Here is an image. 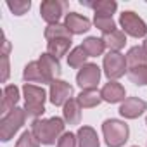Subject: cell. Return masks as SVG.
I'll return each instance as SVG.
<instances>
[{
  "label": "cell",
  "instance_id": "obj_5",
  "mask_svg": "<svg viewBox=\"0 0 147 147\" xmlns=\"http://www.w3.org/2000/svg\"><path fill=\"white\" fill-rule=\"evenodd\" d=\"M104 75L109 78V82H116L118 78L125 76V73H128V64H126V55L121 52H109L104 55Z\"/></svg>",
  "mask_w": 147,
  "mask_h": 147
},
{
  "label": "cell",
  "instance_id": "obj_31",
  "mask_svg": "<svg viewBox=\"0 0 147 147\" xmlns=\"http://www.w3.org/2000/svg\"><path fill=\"white\" fill-rule=\"evenodd\" d=\"M9 78V55L2 54V83H5Z\"/></svg>",
  "mask_w": 147,
  "mask_h": 147
},
{
  "label": "cell",
  "instance_id": "obj_28",
  "mask_svg": "<svg viewBox=\"0 0 147 147\" xmlns=\"http://www.w3.org/2000/svg\"><path fill=\"white\" fill-rule=\"evenodd\" d=\"M7 7L14 16H24L31 9V2L30 0H14V2H7Z\"/></svg>",
  "mask_w": 147,
  "mask_h": 147
},
{
  "label": "cell",
  "instance_id": "obj_13",
  "mask_svg": "<svg viewBox=\"0 0 147 147\" xmlns=\"http://www.w3.org/2000/svg\"><path fill=\"white\" fill-rule=\"evenodd\" d=\"M100 97L102 100L109 102V104H116V102H123L125 100V87L118 82H109L102 87L100 90Z\"/></svg>",
  "mask_w": 147,
  "mask_h": 147
},
{
  "label": "cell",
  "instance_id": "obj_32",
  "mask_svg": "<svg viewBox=\"0 0 147 147\" xmlns=\"http://www.w3.org/2000/svg\"><path fill=\"white\" fill-rule=\"evenodd\" d=\"M142 49H144V50L147 52V38H145V42H144V45H142Z\"/></svg>",
  "mask_w": 147,
  "mask_h": 147
},
{
  "label": "cell",
  "instance_id": "obj_30",
  "mask_svg": "<svg viewBox=\"0 0 147 147\" xmlns=\"http://www.w3.org/2000/svg\"><path fill=\"white\" fill-rule=\"evenodd\" d=\"M57 147H78V138L71 131H64L57 140Z\"/></svg>",
  "mask_w": 147,
  "mask_h": 147
},
{
  "label": "cell",
  "instance_id": "obj_19",
  "mask_svg": "<svg viewBox=\"0 0 147 147\" xmlns=\"http://www.w3.org/2000/svg\"><path fill=\"white\" fill-rule=\"evenodd\" d=\"M102 40L106 43V49H109V52H119L126 43V35L123 30H114L113 33L104 35Z\"/></svg>",
  "mask_w": 147,
  "mask_h": 147
},
{
  "label": "cell",
  "instance_id": "obj_33",
  "mask_svg": "<svg viewBox=\"0 0 147 147\" xmlns=\"http://www.w3.org/2000/svg\"><path fill=\"white\" fill-rule=\"evenodd\" d=\"M145 125H147V118H145Z\"/></svg>",
  "mask_w": 147,
  "mask_h": 147
},
{
  "label": "cell",
  "instance_id": "obj_24",
  "mask_svg": "<svg viewBox=\"0 0 147 147\" xmlns=\"http://www.w3.org/2000/svg\"><path fill=\"white\" fill-rule=\"evenodd\" d=\"M87 59H88V54L85 52V49L80 45V47H75L69 55H67V64L71 67H83L87 64Z\"/></svg>",
  "mask_w": 147,
  "mask_h": 147
},
{
  "label": "cell",
  "instance_id": "obj_14",
  "mask_svg": "<svg viewBox=\"0 0 147 147\" xmlns=\"http://www.w3.org/2000/svg\"><path fill=\"white\" fill-rule=\"evenodd\" d=\"M80 4L85 7H90L95 11V16H107L113 18V14L118 9V4L114 0H94V2H87V0H80Z\"/></svg>",
  "mask_w": 147,
  "mask_h": 147
},
{
  "label": "cell",
  "instance_id": "obj_16",
  "mask_svg": "<svg viewBox=\"0 0 147 147\" xmlns=\"http://www.w3.org/2000/svg\"><path fill=\"white\" fill-rule=\"evenodd\" d=\"M62 119L67 125H80L82 119V107L76 99H69L62 107Z\"/></svg>",
  "mask_w": 147,
  "mask_h": 147
},
{
  "label": "cell",
  "instance_id": "obj_4",
  "mask_svg": "<svg viewBox=\"0 0 147 147\" xmlns=\"http://www.w3.org/2000/svg\"><path fill=\"white\" fill-rule=\"evenodd\" d=\"M24 119H26V113L21 107H14L12 111L4 114V118L0 119V140L9 142L24 125Z\"/></svg>",
  "mask_w": 147,
  "mask_h": 147
},
{
  "label": "cell",
  "instance_id": "obj_22",
  "mask_svg": "<svg viewBox=\"0 0 147 147\" xmlns=\"http://www.w3.org/2000/svg\"><path fill=\"white\" fill-rule=\"evenodd\" d=\"M82 47L85 49V52L88 54V57H97V55H102L104 50H106V43L102 38H97V36H88L83 40Z\"/></svg>",
  "mask_w": 147,
  "mask_h": 147
},
{
  "label": "cell",
  "instance_id": "obj_34",
  "mask_svg": "<svg viewBox=\"0 0 147 147\" xmlns=\"http://www.w3.org/2000/svg\"><path fill=\"white\" fill-rule=\"evenodd\" d=\"M133 147H138V145H133Z\"/></svg>",
  "mask_w": 147,
  "mask_h": 147
},
{
  "label": "cell",
  "instance_id": "obj_17",
  "mask_svg": "<svg viewBox=\"0 0 147 147\" xmlns=\"http://www.w3.org/2000/svg\"><path fill=\"white\" fill-rule=\"evenodd\" d=\"M76 138H78V147H100L97 131L92 126H87V125L80 126Z\"/></svg>",
  "mask_w": 147,
  "mask_h": 147
},
{
  "label": "cell",
  "instance_id": "obj_15",
  "mask_svg": "<svg viewBox=\"0 0 147 147\" xmlns=\"http://www.w3.org/2000/svg\"><path fill=\"white\" fill-rule=\"evenodd\" d=\"M23 78L26 83H49L50 82L47 80V76L43 75V71L38 64V61H31L24 66V71H23Z\"/></svg>",
  "mask_w": 147,
  "mask_h": 147
},
{
  "label": "cell",
  "instance_id": "obj_29",
  "mask_svg": "<svg viewBox=\"0 0 147 147\" xmlns=\"http://www.w3.org/2000/svg\"><path fill=\"white\" fill-rule=\"evenodd\" d=\"M16 147H40V142H38V140H36V137L31 133V130H30V131L26 130V131L19 137V140H18Z\"/></svg>",
  "mask_w": 147,
  "mask_h": 147
},
{
  "label": "cell",
  "instance_id": "obj_26",
  "mask_svg": "<svg viewBox=\"0 0 147 147\" xmlns=\"http://www.w3.org/2000/svg\"><path fill=\"white\" fill-rule=\"evenodd\" d=\"M128 78L131 83L144 87L147 85V66H137V67H128Z\"/></svg>",
  "mask_w": 147,
  "mask_h": 147
},
{
  "label": "cell",
  "instance_id": "obj_9",
  "mask_svg": "<svg viewBox=\"0 0 147 147\" xmlns=\"http://www.w3.org/2000/svg\"><path fill=\"white\" fill-rule=\"evenodd\" d=\"M147 109V102L138 99V97H128L121 102L119 106V114L126 119H135L140 114H144V111Z\"/></svg>",
  "mask_w": 147,
  "mask_h": 147
},
{
  "label": "cell",
  "instance_id": "obj_12",
  "mask_svg": "<svg viewBox=\"0 0 147 147\" xmlns=\"http://www.w3.org/2000/svg\"><path fill=\"white\" fill-rule=\"evenodd\" d=\"M62 9H64V4L59 2V0H45L40 5V14L43 21H47L49 24H57L62 16Z\"/></svg>",
  "mask_w": 147,
  "mask_h": 147
},
{
  "label": "cell",
  "instance_id": "obj_23",
  "mask_svg": "<svg viewBox=\"0 0 147 147\" xmlns=\"http://www.w3.org/2000/svg\"><path fill=\"white\" fill-rule=\"evenodd\" d=\"M126 64L128 67L147 66V52L142 47H131L126 54Z\"/></svg>",
  "mask_w": 147,
  "mask_h": 147
},
{
  "label": "cell",
  "instance_id": "obj_8",
  "mask_svg": "<svg viewBox=\"0 0 147 147\" xmlns=\"http://www.w3.org/2000/svg\"><path fill=\"white\" fill-rule=\"evenodd\" d=\"M73 95V87L67 83V82H62V80H54L50 83V90H49V99L54 106H62L71 99Z\"/></svg>",
  "mask_w": 147,
  "mask_h": 147
},
{
  "label": "cell",
  "instance_id": "obj_25",
  "mask_svg": "<svg viewBox=\"0 0 147 147\" xmlns=\"http://www.w3.org/2000/svg\"><path fill=\"white\" fill-rule=\"evenodd\" d=\"M45 38L50 42V40H55V38H71L73 35L69 33V30L64 26V24H61V23H57V24H49L47 28H45Z\"/></svg>",
  "mask_w": 147,
  "mask_h": 147
},
{
  "label": "cell",
  "instance_id": "obj_2",
  "mask_svg": "<svg viewBox=\"0 0 147 147\" xmlns=\"http://www.w3.org/2000/svg\"><path fill=\"white\" fill-rule=\"evenodd\" d=\"M23 95H24V100H26V104L23 107L24 113H26V116L38 119L45 113L43 102L47 99V94H45L43 87H36V85H31V83H24Z\"/></svg>",
  "mask_w": 147,
  "mask_h": 147
},
{
  "label": "cell",
  "instance_id": "obj_20",
  "mask_svg": "<svg viewBox=\"0 0 147 147\" xmlns=\"http://www.w3.org/2000/svg\"><path fill=\"white\" fill-rule=\"evenodd\" d=\"M76 100L82 109H92L102 102V97H100V92H97V90H82L80 95L76 97Z\"/></svg>",
  "mask_w": 147,
  "mask_h": 147
},
{
  "label": "cell",
  "instance_id": "obj_1",
  "mask_svg": "<svg viewBox=\"0 0 147 147\" xmlns=\"http://www.w3.org/2000/svg\"><path fill=\"white\" fill-rule=\"evenodd\" d=\"M66 121L62 118H49V119H35L31 123V133L36 137V140L43 145H52L55 140L61 138L64 133V125Z\"/></svg>",
  "mask_w": 147,
  "mask_h": 147
},
{
  "label": "cell",
  "instance_id": "obj_21",
  "mask_svg": "<svg viewBox=\"0 0 147 147\" xmlns=\"http://www.w3.org/2000/svg\"><path fill=\"white\" fill-rule=\"evenodd\" d=\"M73 40L71 38H55V40H50L47 43V52L54 57H62L69 52V47H71Z\"/></svg>",
  "mask_w": 147,
  "mask_h": 147
},
{
  "label": "cell",
  "instance_id": "obj_18",
  "mask_svg": "<svg viewBox=\"0 0 147 147\" xmlns=\"http://www.w3.org/2000/svg\"><path fill=\"white\" fill-rule=\"evenodd\" d=\"M18 100H19V88L16 85H7L2 92V109H0V113L7 114L9 111L18 107L16 106Z\"/></svg>",
  "mask_w": 147,
  "mask_h": 147
},
{
  "label": "cell",
  "instance_id": "obj_11",
  "mask_svg": "<svg viewBox=\"0 0 147 147\" xmlns=\"http://www.w3.org/2000/svg\"><path fill=\"white\" fill-rule=\"evenodd\" d=\"M38 64H40V67H42V71H43V75L47 76V80H49L50 83L61 76V62H59L57 57L50 55L49 52H45V54L40 55Z\"/></svg>",
  "mask_w": 147,
  "mask_h": 147
},
{
  "label": "cell",
  "instance_id": "obj_27",
  "mask_svg": "<svg viewBox=\"0 0 147 147\" xmlns=\"http://www.w3.org/2000/svg\"><path fill=\"white\" fill-rule=\"evenodd\" d=\"M94 24L102 31V35L113 33V31L116 30V24H114L113 18H107V16H95V18H94Z\"/></svg>",
  "mask_w": 147,
  "mask_h": 147
},
{
  "label": "cell",
  "instance_id": "obj_6",
  "mask_svg": "<svg viewBox=\"0 0 147 147\" xmlns=\"http://www.w3.org/2000/svg\"><path fill=\"white\" fill-rule=\"evenodd\" d=\"M119 24H121L125 35H130L133 38H147V24L135 12H131V11L121 12L119 14Z\"/></svg>",
  "mask_w": 147,
  "mask_h": 147
},
{
  "label": "cell",
  "instance_id": "obj_3",
  "mask_svg": "<svg viewBox=\"0 0 147 147\" xmlns=\"http://www.w3.org/2000/svg\"><path fill=\"white\" fill-rule=\"evenodd\" d=\"M102 133L107 147H123L130 137V128L121 119H106L102 123Z\"/></svg>",
  "mask_w": 147,
  "mask_h": 147
},
{
  "label": "cell",
  "instance_id": "obj_10",
  "mask_svg": "<svg viewBox=\"0 0 147 147\" xmlns=\"http://www.w3.org/2000/svg\"><path fill=\"white\" fill-rule=\"evenodd\" d=\"M64 26L69 30L71 35H83L90 30L92 23L88 18L78 14V12H69L66 14V19H64Z\"/></svg>",
  "mask_w": 147,
  "mask_h": 147
},
{
  "label": "cell",
  "instance_id": "obj_7",
  "mask_svg": "<svg viewBox=\"0 0 147 147\" xmlns=\"http://www.w3.org/2000/svg\"><path fill=\"white\" fill-rule=\"evenodd\" d=\"M100 82V67L94 62H87L76 75V83L82 90H95Z\"/></svg>",
  "mask_w": 147,
  "mask_h": 147
}]
</instances>
